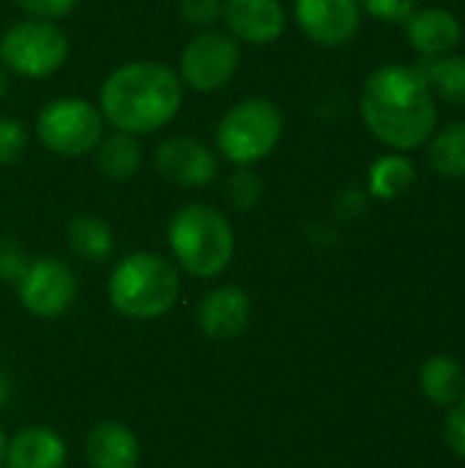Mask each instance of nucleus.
<instances>
[{"mask_svg":"<svg viewBox=\"0 0 465 468\" xmlns=\"http://www.w3.org/2000/svg\"><path fill=\"white\" fill-rule=\"evenodd\" d=\"M359 110L367 132L397 154L425 148L439 123L436 96L417 66L408 63H384L370 71Z\"/></svg>","mask_w":465,"mask_h":468,"instance_id":"f257e3e1","label":"nucleus"},{"mask_svg":"<svg viewBox=\"0 0 465 468\" xmlns=\"http://www.w3.org/2000/svg\"><path fill=\"white\" fill-rule=\"evenodd\" d=\"M184 82L162 60H129L107 74L99 110L115 132L151 134L164 129L181 110Z\"/></svg>","mask_w":465,"mask_h":468,"instance_id":"f03ea898","label":"nucleus"},{"mask_svg":"<svg viewBox=\"0 0 465 468\" xmlns=\"http://www.w3.org/2000/svg\"><path fill=\"white\" fill-rule=\"evenodd\" d=\"M167 244L178 266L200 280L219 277L236 252V236L227 217L206 203H186L170 217Z\"/></svg>","mask_w":465,"mask_h":468,"instance_id":"7ed1b4c3","label":"nucleus"},{"mask_svg":"<svg viewBox=\"0 0 465 468\" xmlns=\"http://www.w3.org/2000/svg\"><path fill=\"white\" fill-rule=\"evenodd\" d=\"M112 307L134 321H153L173 310L181 293L178 269L156 252H132L110 274Z\"/></svg>","mask_w":465,"mask_h":468,"instance_id":"20e7f679","label":"nucleus"},{"mask_svg":"<svg viewBox=\"0 0 465 468\" xmlns=\"http://www.w3.org/2000/svg\"><path fill=\"white\" fill-rule=\"evenodd\" d=\"M285 132L280 104L263 96L236 101L217 126V151L236 167H252L274 154Z\"/></svg>","mask_w":465,"mask_h":468,"instance_id":"39448f33","label":"nucleus"},{"mask_svg":"<svg viewBox=\"0 0 465 468\" xmlns=\"http://www.w3.org/2000/svg\"><path fill=\"white\" fill-rule=\"evenodd\" d=\"M36 134L55 156L79 159L104 137V115L96 104L79 96L52 99L36 118Z\"/></svg>","mask_w":465,"mask_h":468,"instance_id":"423d86ee","label":"nucleus"},{"mask_svg":"<svg viewBox=\"0 0 465 468\" xmlns=\"http://www.w3.org/2000/svg\"><path fill=\"white\" fill-rule=\"evenodd\" d=\"M69 58L66 33L47 19L14 22L0 38V63L27 80H44L60 71Z\"/></svg>","mask_w":465,"mask_h":468,"instance_id":"0eeeda50","label":"nucleus"},{"mask_svg":"<svg viewBox=\"0 0 465 468\" xmlns=\"http://www.w3.org/2000/svg\"><path fill=\"white\" fill-rule=\"evenodd\" d=\"M241 66V41L217 27L195 33L178 60V77L197 93H214L227 85Z\"/></svg>","mask_w":465,"mask_h":468,"instance_id":"6e6552de","label":"nucleus"},{"mask_svg":"<svg viewBox=\"0 0 465 468\" xmlns=\"http://www.w3.org/2000/svg\"><path fill=\"white\" fill-rule=\"evenodd\" d=\"M22 307L44 321L60 318L77 299V277L58 258H36L16 282Z\"/></svg>","mask_w":465,"mask_h":468,"instance_id":"1a4fd4ad","label":"nucleus"},{"mask_svg":"<svg viewBox=\"0 0 465 468\" xmlns=\"http://www.w3.org/2000/svg\"><path fill=\"white\" fill-rule=\"evenodd\" d=\"M293 16L301 33L318 47H345L362 27L359 0H293Z\"/></svg>","mask_w":465,"mask_h":468,"instance_id":"9d476101","label":"nucleus"},{"mask_svg":"<svg viewBox=\"0 0 465 468\" xmlns=\"http://www.w3.org/2000/svg\"><path fill=\"white\" fill-rule=\"evenodd\" d=\"M156 170L167 184L197 189L208 186L219 173V156L189 134H173L156 148Z\"/></svg>","mask_w":465,"mask_h":468,"instance_id":"9b49d317","label":"nucleus"},{"mask_svg":"<svg viewBox=\"0 0 465 468\" xmlns=\"http://www.w3.org/2000/svg\"><path fill=\"white\" fill-rule=\"evenodd\" d=\"M222 16L230 36L244 44H274L288 27V11L282 0H225Z\"/></svg>","mask_w":465,"mask_h":468,"instance_id":"f8f14e48","label":"nucleus"},{"mask_svg":"<svg viewBox=\"0 0 465 468\" xmlns=\"http://www.w3.org/2000/svg\"><path fill=\"white\" fill-rule=\"evenodd\" d=\"M252 315V302L249 293L238 285H222L214 288L211 293L203 296L200 307H197V324L200 332L208 340L225 343L238 337Z\"/></svg>","mask_w":465,"mask_h":468,"instance_id":"ddd939ff","label":"nucleus"},{"mask_svg":"<svg viewBox=\"0 0 465 468\" xmlns=\"http://www.w3.org/2000/svg\"><path fill=\"white\" fill-rule=\"evenodd\" d=\"M406 38L419 58L449 55L463 41V22L449 8H422L406 19Z\"/></svg>","mask_w":465,"mask_h":468,"instance_id":"4468645a","label":"nucleus"},{"mask_svg":"<svg viewBox=\"0 0 465 468\" xmlns=\"http://www.w3.org/2000/svg\"><path fill=\"white\" fill-rule=\"evenodd\" d=\"M90 468H137L140 466V441L121 422H99L85 444Z\"/></svg>","mask_w":465,"mask_h":468,"instance_id":"2eb2a0df","label":"nucleus"},{"mask_svg":"<svg viewBox=\"0 0 465 468\" xmlns=\"http://www.w3.org/2000/svg\"><path fill=\"white\" fill-rule=\"evenodd\" d=\"M66 444L63 439L44 425H33L19 431L5 450L8 468H63Z\"/></svg>","mask_w":465,"mask_h":468,"instance_id":"dca6fc26","label":"nucleus"},{"mask_svg":"<svg viewBox=\"0 0 465 468\" xmlns=\"http://www.w3.org/2000/svg\"><path fill=\"white\" fill-rule=\"evenodd\" d=\"M96 151V167L107 181H129L140 173L143 167V145L137 143L134 134L126 132H112L99 140Z\"/></svg>","mask_w":465,"mask_h":468,"instance_id":"f3484780","label":"nucleus"},{"mask_svg":"<svg viewBox=\"0 0 465 468\" xmlns=\"http://www.w3.org/2000/svg\"><path fill=\"white\" fill-rule=\"evenodd\" d=\"M417 71L425 77L436 99L455 107H465V55L449 52V55L419 58Z\"/></svg>","mask_w":465,"mask_h":468,"instance_id":"a211bd4d","label":"nucleus"},{"mask_svg":"<svg viewBox=\"0 0 465 468\" xmlns=\"http://www.w3.org/2000/svg\"><path fill=\"white\" fill-rule=\"evenodd\" d=\"M419 384H422V392L425 398L433 403V406H444V409H452L455 403H460L465 398V373L463 367L458 365V359L452 356H433L422 365V373H419Z\"/></svg>","mask_w":465,"mask_h":468,"instance_id":"6ab92c4d","label":"nucleus"},{"mask_svg":"<svg viewBox=\"0 0 465 468\" xmlns=\"http://www.w3.org/2000/svg\"><path fill=\"white\" fill-rule=\"evenodd\" d=\"M417 184V165L406 154H384L367 170V192L378 200H397Z\"/></svg>","mask_w":465,"mask_h":468,"instance_id":"aec40b11","label":"nucleus"},{"mask_svg":"<svg viewBox=\"0 0 465 468\" xmlns=\"http://www.w3.org/2000/svg\"><path fill=\"white\" fill-rule=\"evenodd\" d=\"M428 162L436 176L465 181V121H452L428 140Z\"/></svg>","mask_w":465,"mask_h":468,"instance_id":"412c9836","label":"nucleus"},{"mask_svg":"<svg viewBox=\"0 0 465 468\" xmlns=\"http://www.w3.org/2000/svg\"><path fill=\"white\" fill-rule=\"evenodd\" d=\"M66 239H69V247L74 250V255L88 263L107 261L115 247L112 228L96 214H77L66 228Z\"/></svg>","mask_w":465,"mask_h":468,"instance_id":"4be33fe9","label":"nucleus"},{"mask_svg":"<svg viewBox=\"0 0 465 468\" xmlns=\"http://www.w3.org/2000/svg\"><path fill=\"white\" fill-rule=\"evenodd\" d=\"M225 189H227V200L233 203V208L249 211V208H255L260 203L266 184H263V178H260L258 170H252V167H236L230 173Z\"/></svg>","mask_w":465,"mask_h":468,"instance_id":"5701e85b","label":"nucleus"},{"mask_svg":"<svg viewBox=\"0 0 465 468\" xmlns=\"http://www.w3.org/2000/svg\"><path fill=\"white\" fill-rule=\"evenodd\" d=\"M27 148V129L22 121L0 115V165H14Z\"/></svg>","mask_w":465,"mask_h":468,"instance_id":"b1692460","label":"nucleus"},{"mask_svg":"<svg viewBox=\"0 0 465 468\" xmlns=\"http://www.w3.org/2000/svg\"><path fill=\"white\" fill-rule=\"evenodd\" d=\"M30 258L25 252V247L8 236H0V280L3 282H19V277L25 274Z\"/></svg>","mask_w":465,"mask_h":468,"instance_id":"393cba45","label":"nucleus"},{"mask_svg":"<svg viewBox=\"0 0 465 468\" xmlns=\"http://www.w3.org/2000/svg\"><path fill=\"white\" fill-rule=\"evenodd\" d=\"M178 14L195 27H211L222 16V0H178Z\"/></svg>","mask_w":465,"mask_h":468,"instance_id":"a878e982","label":"nucleus"},{"mask_svg":"<svg viewBox=\"0 0 465 468\" xmlns=\"http://www.w3.org/2000/svg\"><path fill=\"white\" fill-rule=\"evenodd\" d=\"M359 5L381 22H406L417 11V0H359Z\"/></svg>","mask_w":465,"mask_h":468,"instance_id":"bb28decb","label":"nucleus"},{"mask_svg":"<svg viewBox=\"0 0 465 468\" xmlns=\"http://www.w3.org/2000/svg\"><path fill=\"white\" fill-rule=\"evenodd\" d=\"M77 3L79 0H16V5L25 14H30L33 19H47V22L71 14L77 8Z\"/></svg>","mask_w":465,"mask_h":468,"instance_id":"cd10ccee","label":"nucleus"},{"mask_svg":"<svg viewBox=\"0 0 465 468\" xmlns=\"http://www.w3.org/2000/svg\"><path fill=\"white\" fill-rule=\"evenodd\" d=\"M444 436L447 444L455 455L465 458V398L460 403H455L447 414V425H444Z\"/></svg>","mask_w":465,"mask_h":468,"instance_id":"c85d7f7f","label":"nucleus"},{"mask_svg":"<svg viewBox=\"0 0 465 468\" xmlns=\"http://www.w3.org/2000/svg\"><path fill=\"white\" fill-rule=\"evenodd\" d=\"M11 392H14V387H11V378L0 370V409H5V403L11 400Z\"/></svg>","mask_w":465,"mask_h":468,"instance_id":"c756f323","label":"nucleus"},{"mask_svg":"<svg viewBox=\"0 0 465 468\" xmlns=\"http://www.w3.org/2000/svg\"><path fill=\"white\" fill-rule=\"evenodd\" d=\"M5 450H8V439H5V433H3V428H0V468L5 463Z\"/></svg>","mask_w":465,"mask_h":468,"instance_id":"7c9ffc66","label":"nucleus"},{"mask_svg":"<svg viewBox=\"0 0 465 468\" xmlns=\"http://www.w3.org/2000/svg\"><path fill=\"white\" fill-rule=\"evenodd\" d=\"M5 88H8V80H5V69H3V63H0V99L5 96Z\"/></svg>","mask_w":465,"mask_h":468,"instance_id":"2f4dec72","label":"nucleus"}]
</instances>
